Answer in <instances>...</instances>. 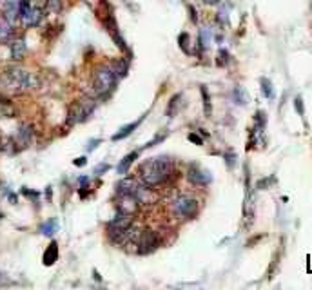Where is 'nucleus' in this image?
<instances>
[{
  "mask_svg": "<svg viewBox=\"0 0 312 290\" xmlns=\"http://www.w3.org/2000/svg\"><path fill=\"white\" fill-rule=\"evenodd\" d=\"M172 172V162L165 156L160 158H151L147 162H144L138 167V176H140L142 183L149 185V187H156L162 185L169 180Z\"/></svg>",
  "mask_w": 312,
  "mask_h": 290,
  "instance_id": "f257e3e1",
  "label": "nucleus"
},
{
  "mask_svg": "<svg viewBox=\"0 0 312 290\" xmlns=\"http://www.w3.org/2000/svg\"><path fill=\"white\" fill-rule=\"evenodd\" d=\"M2 84L6 85V89H9L11 93H24L28 89H33L36 85V80L31 73L24 71V69H9L2 76Z\"/></svg>",
  "mask_w": 312,
  "mask_h": 290,
  "instance_id": "f03ea898",
  "label": "nucleus"
},
{
  "mask_svg": "<svg viewBox=\"0 0 312 290\" xmlns=\"http://www.w3.org/2000/svg\"><path fill=\"white\" fill-rule=\"evenodd\" d=\"M116 80L118 76L115 75L113 68L105 65V68H100L96 71L95 78H93V91H95L96 96H105L115 89L116 85Z\"/></svg>",
  "mask_w": 312,
  "mask_h": 290,
  "instance_id": "7ed1b4c3",
  "label": "nucleus"
},
{
  "mask_svg": "<svg viewBox=\"0 0 312 290\" xmlns=\"http://www.w3.org/2000/svg\"><path fill=\"white\" fill-rule=\"evenodd\" d=\"M18 18L26 28H35L42 22V11L36 6H33L29 0L18 2Z\"/></svg>",
  "mask_w": 312,
  "mask_h": 290,
  "instance_id": "20e7f679",
  "label": "nucleus"
},
{
  "mask_svg": "<svg viewBox=\"0 0 312 290\" xmlns=\"http://www.w3.org/2000/svg\"><path fill=\"white\" fill-rule=\"evenodd\" d=\"M95 107H96V102L91 98H84L80 102H76L71 107V111H69L68 123L69 125H75V123L82 122V120H87L89 115L95 111Z\"/></svg>",
  "mask_w": 312,
  "mask_h": 290,
  "instance_id": "39448f33",
  "label": "nucleus"
},
{
  "mask_svg": "<svg viewBox=\"0 0 312 290\" xmlns=\"http://www.w3.org/2000/svg\"><path fill=\"white\" fill-rule=\"evenodd\" d=\"M176 216L184 219H191L198 214V199L191 198V196H180V198L174 199V205H172Z\"/></svg>",
  "mask_w": 312,
  "mask_h": 290,
  "instance_id": "423d86ee",
  "label": "nucleus"
},
{
  "mask_svg": "<svg viewBox=\"0 0 312 290\" xmlns=\"http://www.w3.org/2000/svg\"><path fill=\"white\" fill-rule=\"evenodd\" d=\"M158 247V236L152 231H144L138 236V252L140 254H149Z\"/></svg>",
  "mask_w": 312,
  "mask_h": 290,
  "instance_id": "0eeeda50",
  "label": "nucleus"
},
{
  "mask_svg": "<svg viewBox=\"0 0 312 290\" xmlns=\"http://www.w3.org/2000/svg\"><path fill=\"white\" fill-rule=\"evenodd\" d=\"M116 211L120 214H129V216H135L136 212L140 211V202L135 198V196H120V202L116 205Z\"/></svg>",
  "mask_w": 312,
  "mask_h": 290,
  "instance_id": "6e6552de",
  "label": "nucleus"
},
{
  "mask_svg": "<svg viewBox=\"0 0 312 290\" xmlns=\"http://www.w3.org/2000/svg\"><path fill=\"white\" fill-rule=\"evenodd\" d=\"M187 178H189V182H192L194 185H209L212 180L211 174H209L207 171H204L202 167H198V165H192V167L189 169Z\"/></svg>",
  "mask_w": 312,
  "mask_h": 290,
  "instance_id": "1a4fd4ad",
  "label": "nucleus"
},
{
  "mask_svg": "<svg viewBox=\"0 0 312 290\" xmlns=\"http://www.w3.org/2000/svg\"><path fill=\"white\" fill-rule=\"evenodd\" d=\"M138 187H140V183L136 182V180L132 178H124L118 182V185H116V192H118V196H135L136 191H138Z\"/></svg>",
  "mask_w": 312,
  "mask_h": 290,
  "instance_id": "9d476101",
  "label": "nucleus"
},
{
  "mask_svg": "<svg viewBox=\"0 0 312 290\" xmlns=\"http://www.w3.org/2000/svg\"><path fill=\"white\" fill-rule=\"evenodd\" d=\"M18 2L20 0H4V4H2V9H4V16L15 24V20L18 18Z\"/></svg>",
  "mask_w": 312,
  "mask_h": 290,
  "instance_id": "9b49d317",
  "label": "nucleus"
},
{
  "mask_svg": "<svg viewBox=\"0 0 312 290\" xmlns=\"http://www.w3.org/2000/svg\"><path fill=\"white\" fill-rule=\"evenodd\" d=\"M13 35V24L6 16L0 18V42H8Z\"/></svg>",
  "mask_w": 312,
  "mask_h": 290,
  "instance_id": "f8f14e48",
  "label": "nucleus"
},
{
  "mask_svg": "<svg viewBox=\"0 0 312 290\" xmlns=\"http://www.w3.org/2000/svg\"><path fill=\"white\" fill-rule=\"evenodd\" d=\"M26 55V42L24 40H15V42H11V56L13 60H22Z\"/></svg>",
  "mask_w": 312,
  "mask_h": 290,
  "instance_id": "ddd939ff",
  "label": "nucleus"
},
{
  "mask_svg": "<svg viewBox=\"0 0 312 290\" xmlns=\"http://www.w3.org/2000/svg\"><path fill=\"white\" fill-rule=\"evenodd\" d=\"M56 258H58V245L53 241V243H49V247L44 252V265H48V266L53 265V263L56 261Z\"/></svg>",
  "mask_w": 312,
  "mask_h": 290,
  "instance_id": "4468645a",
  "label": "nucleus"
},
{
  "mask_svg": "<svg viewBox=\"0 0 312 290\" xmlns=\"http://www.w3.org/2000/svg\"><path fill=\"white\" fill-rule=\"evenodd\" d=\"M142 118H144V116H142ZM142 118H140V120H136V122H132V123H129V125H125V127H122L120 131H118L115 136H113V140H115V142H118V140H122V138H125V136H129L132 131H135L136 127H138V123L142 122Z\"/></svg>",
  "mask_w": 312,
  "mask_h": 290,
  "instance_id": "2eb2a0df",
  "label": "nucleus"
},
{
  "mask_svg": "<svg viewBox=\"0 0 312 290\" xmlns=\"http://www.w3.org/2000/svg\"><path fill=\"white\" fill-rule=\"evenodd\" d=\"M31 138H33V129L29 127V125H22L20 131H18V136H16L18 143H20V145H29Z\"/></svg>",
  "mask_w": 312,
  "mask_h": 290,
  "instance_id": "dca6fc26",
  "label": "nucleus"
},
{
  "mask_svg": "<svg viewBox=\"0 0 312 290\" xmlns=\"http://www.w3.org/2000/svg\"><path fill=\"white\" fill-rule=\"evenodd\" d=\"M136 158H138V152H136V151H135V152H131V154L125 156V158L120 162V165H118V172H120V174H125V172H127V169L131 167L132 162H135Z\"/></svg>",
  "mask_w": 312,
  "mask_h": 290,
  "instance_id": "f3484780",
  "label": "nucleus"
},
{
  "mask_svg": "<svg viewBox=\"0 0 312 290\" xmlns=\"http://www.w3.org/2000/svg\"><path fill=\"white\" fill-rule=\"evenodd\" d=\"M46 9L53 15H58L62 11V0H48L46 2Z\"/></svg>",
  "mask_w": 312,
  "mask_h": 290,
  "instance_id": "a211bd4d",
  "label": "nucleus"
},
{
  "mask_svg": "<svg viewBox=\"0 0 312 290\" xmlns=\"http://www.w3.org/2000/svg\"><path fill=\"white\" fill-rule=\"evenodd\" d=\"M182 95H176L174 98L171 100V103H169V109H167V115L169 116H174L178 113V109H180V105H182Z\"/></svg>",
  "mask_w": 312,
  "mask_h": 290,
  "instance_id": "6ab92c4d",
  "label": "nucleus"
},
{
  "mask_svg": "<svg viewBox=\"0 0 312 290\" xmlns=\"http://www.w3.org/2000/svg\"><path fill=\"white\" fill-rule=\"evenodd\" d=\"M56 221L55 219H51V221H48V223H44V225H42V234H46V236H53L55 234V231H56Z\"/></svg>",
  "mask_w": 312,
  "mask_h": 290,
  "instance_id": "aec40b11",
  "label": "nucleus"
},
{
  "mask_svg": "<svg viewBox=\"0 0 312 290\" xmlns=\"http://www.w3.org/2000/svg\"><path fill=\"white\" fill-rule=\"evenodd\" d=\"M261 91H263V95L267 96V98H272V96H274L272 85H271V82H269L267 78H261Z\"/></svg>",
  "mask_w": 312,
  "mask_h": 290,
  "instance_id": "412c9836",
  "label": "nucleus"
},
{
  "mask_svg": "<svg viewBox=\"0 0 312 290\" xmlns=\"http://www.w3.org/2000/svg\"><path fill=\"white\" fill-rule=\"evenodd\" d=\"M232 95H234V98H236V102L240 103V105H245V103H247V95H245V91L241 87L234 89V93H232Z\"/></svg>",
  "mask_w": 312,
  "mask_h": 290,
  "instance_id": "4be33fe9",
  "label": "nucleus"
},
{
  "mask_svg": "<svg viewBox=\"0 0 312 290\" xmlns=\"http://www.w3.org/2000/svg\"><path fill=\"white\" fill-rule=\"evenodd\" d=\"M113 71H115V75L118 76V78H122V76H125V73H127V65H125V62H118V64L113 65Z\"/></svg>",
  "mask_w": 312,
  "mask_h": 290,
  "instance_id": "5701e85b",
  "label": "nucleus"
},
{
  "mask_svg": "<svg viewBox=\"0 0 312 290\" xmlns=\"http://www.w3.org/2000/svg\"><path fill=\"white\" fill-rule=\"evenodd\" d=\"M180 48L185 53H191V49H189V35H180Z\"/></svg>",
  "mask_w": 312,
  "mask_h": 290,
  "instance_id": "b1692460",
  "label": "nucleus"
},
{
  "mask_svg": "<svg viewBox=\"0 0 312 290\" xmlns=\"http://www.w3.org/2000/svg\"><path fill=\"white\" fill-rule=\"evenodd\" d=\"M202 95H204V100H205V111H207V115L211 113V103H209V95L205 89H202Z\"/></svg>",
  "mask_w": 312,
  "mask_h": 290,
  "instance_id": "393cba45",
  "label": "nucleus"
},
{
  "mask_svg": "<svg viewBox=\"0 0 312 290\" xmlns=\"http://www.w3.org/2000/svg\"><path fill=\"white\" fill-rule=\"evenodd\" d=\"M296 109L300 115H303V103H301V98H296Z\"/></svg>",
  "mask_w": 312,
  "mask_h": 290,
  "instance_id": "a878e982",
  "label": "nucleus"
},
{
  "mask_svg": "<svg viewBox=\"0 0 312 290\" xmlns=\"http://www.w3.org/2000/svg\"><path fill=\"white\" fill-rule=\"evenodd\" d=\"M85 163H87V160H85V158H76V160H75V165H76V167H82V165H85Z\"/></svg>",
  "mask_w": 312,
  "mask_h": 290,
  "instance_id": "bb28decb",
  "label": "nucleus"
},
{
  "mask_svg": "<svg viewBox=\"0 0 312 290\" xmlns=\"http://www.w3.org/2000/svg\"><path fill=\"white\" fill-rule=\"evenodd\" d=\"M189 140H191V142H194V143H198V145H202V138H198L196 135H189Z\"/></svg>",
  "mask_w": 312,
  "mask_h": 290,
  "instance_id": "cd10ccee",
  "label": "nucleus"
},
{
  "mask_svg": "<svg viewBox=\"0 0 312 290\" xmlns=\"http://www.w3.org/2000/svg\"><path fill=\"white\" fill-rule=\"evenodd\" d=\"M107 169H109V165H100V167H96V174H102V172H104V171H107Z\"/></svg>",
  "mask_w": 312,
  "mask_h": 290,
  "instance_id": "c85d7f7f",
  "label": "nucleus"
}]
</instances>
